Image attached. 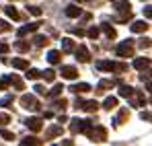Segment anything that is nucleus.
Returning <instances> with one entry per match:
<instances>
[{
  "label": "nucleus",
  "mask_w": 152,
  "mask_h": 146,
  "mask_svg": "<svg viewBox=\"0 0 152 146\" xmlns=\"http://www.w3.org/2000/svg\"><path fill=\"white\" fill-rule=\"evenodd\" d=\"M41 72L39 70H35V68H31V70H27V78H31V80H35V78H39Z\"/></svg>",
  "instance_id": "26"
},
{
  "label": "nucleus",
  "mask_w": 152,
  "mask_h": 146,
  "mask_svg": "<svg viewBox=\"0 0 152 146\" xmlns=\"http://www.w3.org/2000/svg\"><path fill=\"white\" fill-rule=\"evenodd\" d=\"M97 68L99 70H105V72H111L115 68V64L113 62H107V60H101V62H97Z\"/></svg>",
  "instance_id": "11"
},
{
  "label": "nucleus",
  "mask_w": 152,
  "mask_h": 146,
  "mask_svg": "<svg viewBox=\"0 0 152 146\" xmlns=\"http://www.w3.org/2000/svg\"><path fill=\"white\" fill-rule=\"evenodd\" d=\"M8 43H0V54H6V51H8Z\"/></svg>",
  "instance_id": "35"
},
{
  "label": "nucleus",
  "mask_w": 152,
  "mask_h": 146,
  "mask_svg": "<svg viewBox=\"0 0 152 146\" xmlns=\"http://www.w3.org/2000/svg\"><path fill=\"white\" fill-rule=\"evenodd\" d=\"M88 138L93 140V142H103L105 138H107V132H105V128H91L88 130Z\"/></svg>",
  "instance_id": "2"
},
{
  "label": "nucleus",
  "mask_w": 152,
  "mask_h": 146,
  "mask_svg": "<svg viewBox=\"0 0 152 146\" xmlns=\"http://www.w3.org/2000/svg\"><path fill=\"white\" fill-rule=\"evenodd\" d=\"M4 12H6V17H8V19H15V21L19 19V12H17V8H15V6H6V8H4Z\"/></svg>",
  "instance_id": "18"
},
{
  "label": "nucleus",
  "mask_w": 152,
  "mask_h": 146,
  "mask_svg": "<svg viewBox=\"0 0 152 146\" xmlns=\"http://www.w3.org/2000/svg\"><path fill=\"white\" fill-rule=\"evenodd\" d=\"M33 41H35V45H37V48H41V45H45V43H48V37H43V35H37Z\"/></svg>",
  "instance_id": "24"
},
{
  "label": "nucleus",
  "mask_w": 152,
  "mask_h": 146,
  "mask_svg": "<svg viewBox=\"0 0 152 146\" xmlns=\"http://www.w3.org/2000/svg\"><path fill=\"white\" fill-rule=\"evenodd\" d=\"M103 105H105V109H109V111H111V109H115V107H117V99H115V97H107Z\"/></svg>",
  "instance_id": "16"
},
{
  "label": "nucleus",
  "mask_w": 152,
  "mask_h": 146,
  "mask_svg": "<svg viewBox=\"0 0 152 146\" xmlns=\"http://www.w3.org/2000/svg\"><path fill=\"white\" fill-rule=\"evenodd\" d=\"M10 64H12V68H19V70H25V68H29V62H27V60H23V58H15Z\"/></svg>",
  "instance_id": "10"
},
{
  "label": "nucleus",
  "mask_w": 152,
  "mask_h": 146,
  "mask_svg": "<svg viewBox=\"0 0 152 146\" xmlns=\"http://www.w3.org/2000/svg\"><path fill=\"white\" fill-rule=\"evenodd\" d=\"M60 58H62V56H60V51H58V49H51L50 54H48L50 64H58V62H60Z\"/></svg>",
  "instance_id": "15"
},
{
  "label": "nucleus",
  "mask_w": 152,
  "mask_h": 146,
  "mask_svg": "<svg viewBox=\"0 0 152 146\" xmlns=\"http://www.w3.org/2000/svg\"><path fill=\"white\" fill-rule=\"evenodd\" d=\"M144 15H146L148 19H150V17H152V8H150V6H146V8H144Z\"/></svg>",
  "instance_id": "37"
},
{
  "label": "nucleus",
  "mask_w": 152,
  "mask_h": 146,
  "mask_svg": "<svg viewBox=\"0 0 152 146\" xmlns=\"http://www.w3.org/2000/svg\"><path fill=\"white\" fill-rule=\"evenodd\" d=\"M8 120H10L8 115H0V123H8Z\"/></svg>",
  "instance_id": "39"
},
{
  "label": "nucleus",
  "mask_w": 152,
  "mask_h": 146,
  "mask_svg": "<svg viewBox=\"0 0 152 146\" xmlns=\"http://www.w3.org/2000/svg\"><path fill=\"white\" fill-rule=\"evenodd\" d=\"M21 144H23V146H27V144H39V140H37V138H33V136H31V138L27 136L25 140H21Z\"/></svg>",
  "instance_id": "28"
},
{
  "label": "nucleus",
  "mask_w": 152,
  "mask_h": 146,
  "mask_svg": "<svg viewBox=\"0 0 152 146\" xmlns=\"http://www.w3.org/2000/svg\"><path fill=\"white\" fill-rule=\"evenodd\" d=\"M72 33L78 35V37H80V35H84V31H82V29H72Z\"/></svg>",
  "instance_id": "38"
},
{
  "label": "nucleus",
  "mask_w": 152,
  "mask_h": 146,
  "mask_svg": "<svg viewBox=\"0 0 152 146\" xmlns=\"http://www.w3.org/2000/svg\"><path fill=\"white\" fill-rule=\"evenodd\" d=\"M66 105H68V101H66V99H62V101H58V107H60V109H64Z\"/></svg>",
  "instance_id": "36"
},
{
  "label": "nucleus",
  "mask_w": 152,
  "mask_h": 146,
  "mask_svg": "<svg viewBox=\"0 0 152 146\" xmlns=\"http://www.w3.org/2000/svg\"><path fill=\"white\" fill-rule=\"evenodd\" d=\"M15 49H19V51H29V41H15Z\"/></svg>",
  "instance_id": "20"
},
{
  "label": "nucleus",
  "mask_w": 152,
  "mask_h": 146,
  "mask_svg": "<svg viewBox=\"0 0 152 146\" xmlns=\"http://www.w3.org/2000/svg\"><path fill=\"white\" fill-rule=\"evenodd\" d=\"M70 91H72V93H76V95H78V93H86V91H91V84H86V82H80V84H74Z\"/></svg>",
  "instance_id": "12"
},
{
  "label": "nucleus",
  "mask_w": 152,
  "mask_h": 146,
  "mask_svg": "<svg viewBox=\"0 0 152 146\" xmlns=\"http://www.w3.org/2000/svg\"><path fill=\"white\" fill-rule=\"evenodd\" d=\"M115 51H117V56H121V58H132V56H134V48H132L129 43H119Z\"/></svg>",
  "instance_id": "3"
},
{
  "label": "nucleus",
  "mask_w": 152,
  "mask_h": 146,
  "mask_svg": "<svg viewBox=\"0 0 152 146\" xmlns=\"http://www.w3.org/2000/svg\"><path fill=\"white\" fill-rule=\"evenodd\" d=\"M60 132H62V128H58V125H56V128H51V130H50V134H48V138L56 136V134H60Z\"/></svg>",
  "instance_id": "33"
},
{
  "label": "nucleus",
  "mask_w": 152,
  "mask_h": 146,
  "mask_svg": "<svg viewBox=\"0 0 152 146\" xmlns=\"http://www.w3.org/2000/svg\"><path fill=\"white\" fill-rule=\"evenodd\" d=\"M27 128H29V130H33V132H39V130H41V120H39V117H29V120H27Z\"/></svg>",
  "instance_id": "6"
},
{
  "label": "nucleus",
  "mask_w": 152,
  "mask_h": 146,
  "mask_svg": "<svg viewBox=\"0 0 152 146\" xmlns=\"http://www.w3.org/2000/svg\"><path fill=\"white\" fill-rule=\"evenodd\" d=\"M76 58H78L80 62H88V60H91V54H88V49L84 48V45H78V49H76Z\"/></svg>",
  "instance_id": "7"
},
{
  "label": "nucleus",
  "mask_w": 152,
  "mask_h": 146,
  "mask_svg": "<svg viewBox=\"0 0 152 146\" xmlns=\"http://www.w3.org/2000/svg\"><path fill=\"white\" fill-rule=\"evenodd\" d=\"M62 78H68V80H74L76 76H78V70H76L74 66H62Z\"/></svg>",
  "instance_id": "4"
},
{
  "label": "nucleus",
  "mask_w": 152,
  "mask_h": 146,
  "mask_svg": "<svg viewBox=\"0 0 152 146\" xmlns=\"http://www.w3.org/2000/svg\"><path fill=\"white\" fill-rule=\"evenodd\" d=\"M82 15V10L76 6V4H70V6H66V17H70V19H76V17H80Z\"/></svg>",
  "instance_id": "8"
},
{
  "label": "nucleus",
  "mask_w": 152,
  "mask_h": 146,
  "mask_svg": "<svg viewBox=\"0 0 152 146\" xmlns=\"http://www.w3.org/2000/svg\"><path fill=\"white\" fill-rule=\"evenodd\" d=\"M129 8H132V4H129L127 0H121V2H117V10H121V12H129Z\"/></svg>",
  "instance_id": "21"
},
{
  "label": "nucleus",
  "mask_w": 152,
  "mask_h": 146,
  "mask_svg": "<svg viewBox=\"0 0 152 146\" xmlns=\"http://www.w3.org/2000/svg\"><path fill=\"white\" fill-rule=\"evenodd\" d=\"M6 31H10V25L6 23V21H2V19H0V33H6Z\"/></svg>",
  "instance_id": "32"
},
{
  "label": "nucleus",
  "mask_w": 152,
  "mask_h": 146,
  "mask_svg": "<svg viewBox=\"0 0 152 146\" xmlns=\"http://www.w3.org/2000/svg\"><path fill=\"white\" fill-rule=\"evenodd\" d=\"M80 109H84V111H97L99 109V103L97 101H86V103H82Z\"/></svg>",
  "instance_id": "14"
},
{
  "label": "nucleus",
  "mask_w": 152,
  "mask_h": 146,
  "mask_svg": "<svg viewBox=\"0 0 152 146\" xmlns=\"http://www.w3.org/2000/svg\"><path fill=\"white\" fill-rule=\"evenodd\" d=\"M0 136H2L4 140H15V134H12L10 130H0Z\"/></svg>",
  "instance_id": "25"
},
{
  "label": "nucleus",
  "mask_w": 152,
  "mask_h": 146,
  "mask_svg": "<svg viewBox=\"0 0 152 146\" xmlns=\"http://www.w3.org/2000/svg\"><path fill=\"white\" fill-rule=\"evenodd\" d=\"M62 51H74V41L70 37H64L62 39Z\"/></svg>",
  "instance_id": "13"
},
{
  "label": "nucleus",
  "mask_w": 152,
  "mask_h": 146,
  "mask_svg": "<svg viewBox=\"0 0 152 146\" xmlns=\"http://www.w3.org/2000/svg\"><path fill=\"white\" fill-rule=\"evenodd\" d=\"M41 76H43L48 82H53V80H56V72H53V70H45V72H41Z\"/></svg>",
  "instance_id": "22"
},
{
  "label": "nucleus",
  "mask_w": 152,
  "mask_h": 146,
  "mask_svg": "<svg viewBox=\"0 0 152 146\" xmlns=\"http://www.w3.org/2000/svg\"><path fill=\"white\" fill-rule=\"evenodd\" d=\"M62 91H64V87H62V84H56V87L50 91V95L51 97H58V95H62Z\"/></svg>",
  "instance_id": "27"
},
{
  "label": "nucleus",
  "mask_w": 152,
  "mask_h": 146,
  "mask_svg": "<svg viewBox=\"0 0 152 146\" xmlns=\"http://www.w3.org/2000/svg\"><path fill=\"white\" fill-rule=\"evenodd\" d=\"M148 66H150V60L148 58H136L134 60V68H138V70H144Z\"/></svg>",
  "instance_id": "9"
},
{
  "label": "nucleus",
  "mask_w": 152,
  "mask_h": 146,
  "mask_svg": "<svg viewBox=\"0 0 152 146\" xmlns=\"http://www.w3.org/2000/svg\"><path fill=\"white\" fill-rule=\"evenodd\" d=\"M101 29L105 31V35H107L109 39H115V29H113V27H109V25H101Z\"/></svg>",
  "instance_id": "19"
},
{
  "label": "nucleus",
  "mask_w": 152,
  "mask_h": 146,
  "mask_svg": "<svg viewBox=\"0 0 152 146\" xmlns=\"http://www.w3.org/2000/svg\"><path fill=\"white\" fill-rule=\"evenodd\" d=\"M78 2H80V0H78Z\"/></svg>",
  "instance_id": "40"
},
{
  "label": "nucleus",
  "mask_w": 152,
  "mask_h": 146,
  "mask_svg": "<svg viewBox=\"0 0 152 146\" xmlns=\"http://www.w3.org/2000/svg\"><path fill=\"white\" fill-rule=\"evenodd\" d=\"M88 37H91V39H97V37H99V29H97V27H91V29H88Z\"/></svg>",
  "instance_id": "31"
},
{
  "label": "nucleus",
  "mask_w": 152,
  "mask_h": 146,
  "mask_svg": "<svg viewBox=\"0 0 152 146\" xmlns=\"http://www.w3.org/2000/svg\"><path fill=\"white\" fill-rule=\"evenodd\" d=\"M35 93H37V95H45V89H43L41 84H37V87H35Z\"/></svg>",
  "instance_id": "34"
},
{
  "label": "nucleus",
  "mask_w": 152,
  "mask_h": 146,
  "mask_svg": "<svg viewBox=\"0 0 152 146\" xmlns=\"http://www.w3.org/2000/svg\"><path fill=\"white\" fill-rule=\"evenodd\" d=\"M27 10H29L33 17H41V8H39V6H29Z\"/></svg>",
  "instance_id": "29"
},
{
  "label": "nucleus",
  "mask_w": 152,
  "mask_h": 146,
  "mask_svg": "<svg viewBox=\"0 0 152 146\" xmlns=\"http://www.w3.org/2000/svg\"><path fill=\"white\" fill-rule=\"evenodd\" d=\"M129 29H132V33H144L148 29V23L146 21H136V23L129 25Z\"/></svg>",
  "instance_id": "5"
},
{
  "label": "nucleus",
  "mask_w": 152,
  "mask_h": 146,
  "mask_svg": "<svg viewBox=\"0 0 152 146\" xmlns=\"http://www.w3.org/2000/svg\"><path fill=\"white\" fill-rule=\"evenodd\" d=\"M10 103H12V95H6V97L0 99V105H2V107H6V105H10Z\"/></svg>",
  "instance_id": "30"
},
{
  "label": "nucleus",
  "mask_w": 152,
  "mask_h": 146,
  "mask_svg": "<svg viewBox=\"0 0 152 146\" xmlns=\"http://www.w3.org/2000/svg\"><path fill=\"white\" fill-rule=\"evenodd\" d=\"M21 105L25 109H31V111H37L39 109V103H37V99L33 97V95H23L21 97Z\"/></svg>",
  "instance_id": "1"
},
{
  "label": "nucleus",
  "mask_w": 152,
  "mask_h": 146,
  "mask_svg": "<svg viewBox=\"0 0 152 146\" xmlns=\"http://www.w3.org/2000/svg\"><path fill=\"white\" fill-rule=\"evenodd\" d=\"M132 95H134V89L132 87H126V84L119 87V97H132Z\"/></svg>",
  "instance_id": "17"
},
{
  "label": "nucleus",
  "mask_w": 152,
  "mask_h": 146,
  "mask_svg": "<svg viewBox=\"0 0 152 146\" xmlns=\"http://www.w3.org/2000/svg\"><path fill=\"white\" fill-rule=\"evenodd\" d=\"M115 84V80H101L99 82V91H103V89H111Z\"/></svg>",
  "instance_id": "23"
}]
</instances>
